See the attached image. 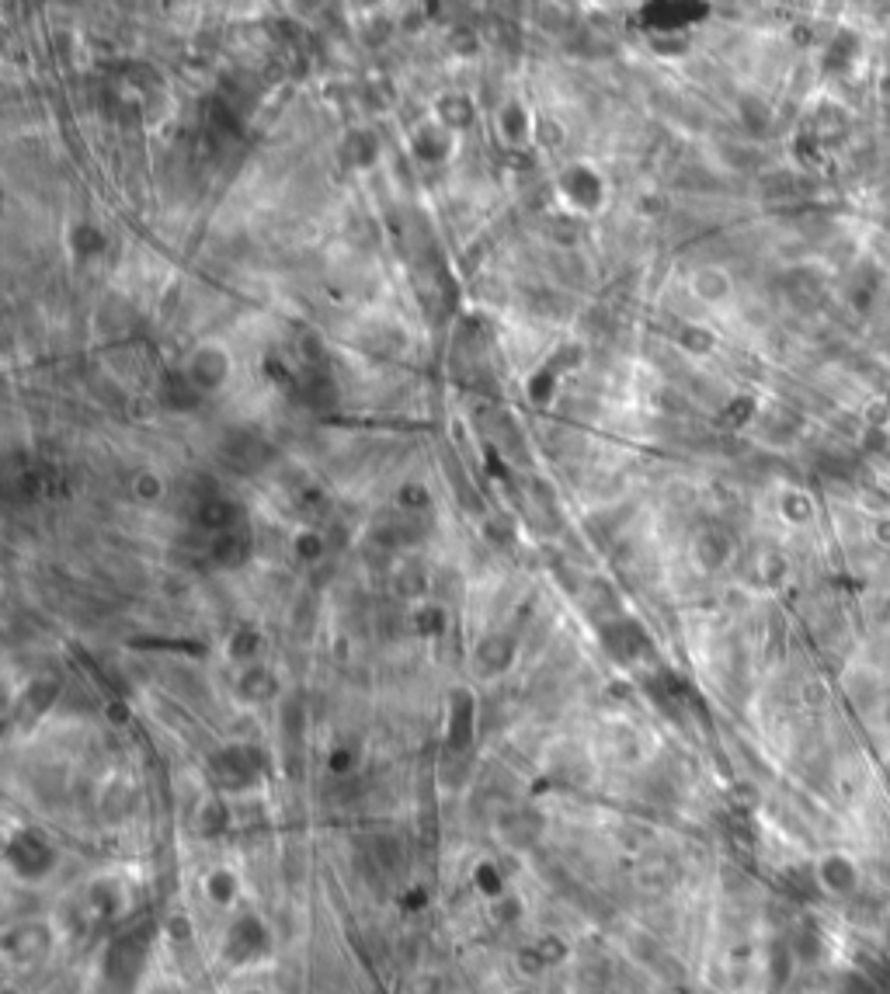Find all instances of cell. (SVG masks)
I'll return each mask as SVG.
<instances>
[{"instance_id":"277c9868","label":"cell","mask_w":890,"mask_h":994,"mask_svg":"<svg viewBox=\"0 0 890 994\" xmlns=\"http://www.w3.org/2000/svg\"><path fill=\"white\" fill-rule=\"evenodd\" d=\"M817 883H821L828 894L849 897L856 890V866H852L845 855H828L817 869Z\"/></svg>"},{"instance_id":"6da1fadb","label":"cell","mask_w":890,"mask_h":994,"mask_svg":"<svg viewBox=\"0 0 890 994\" xmlns=\"http://www.w3.org/2000/svg\"><path fill=\"white\" fill-rule=\"evenodd\" d=\"M7 862L21 876H46L56 862V852L39 835H18L7 845Z\"/></svg>"},{"instance_id":"ba28073f","label":"cell","mask_w":890,"mask_h":994,"mask_svg":"<svg viewBox=\"0 0 890 994\" xmlns=\"http://www.w3.org/2000/svg\"><path fill=\"white\" fill-rule=\"evenodd\" d=\"M480 657H484V664L487 668H501V664H508V657H512V647H508V640H487L484 647H480Z\"/></svg>"},{"instance_id":"5b68a950","label":"cell","mask_w":890,"mask_h":994,"mask_svg":"<svg viewBox=\"0 0 890 994\" xmlns=\"http://www.w3.org/2000/svg\"><path fill=\"white\" fill-rule=\"evenodd\" d=\"M140 960H143L140 935L136 932L122 935V939L112 946V953H108V974H133V970L140 967Z\"/></svg>"},{"instance_id":"9c48e42d","label":"cell","mask_w":890,"mask_h":994,"mask_svg":"<svg viewBox=\"0 0 890 994\" xmlns=\"http://www.w3.org/2000/svg\"><path fill=\"white\" fill-rule=\"evenodd\" d=\"M206 890H209V897H213L216 904H226L233 897V876L230 873H213L209 876V883H206Z\"/></svg>"},{"instance_id":"52a82bcc","label":"cell","mask_w":890,"mask_h":994,"mask_svg":"<svg viewBox=\"0 0 890 994\" xmlns=\"http://www.w3.org/2000/svg\"><path fill=\"white\" fill-rule=\"evenodd\" d=\"M473 723V710H470V703H466V696H459V703H456V710H452V744H466V734H470V727Z\"/></svg>"},{"instance_id":"7a4b0ae2","label":"cell","mask_w":890,"mask_h":994,"mask_svg":"<svg viewBox=\"0 0 890 994\" xmlns=\"http://www.w3.org/2000/svg\"><path fill=\"white\" fill-rule=\"evenodd\" d=\"M46 949H49V928L39 925V922L18 925V928H11V932L4 935V953L11 956L14 963L39 960Z\"/></svg>"},{"instance_id":"3957f363","label":"cell","mask_w":890,"mask_h":994,"mask_svg":"<svg viewBox=\"0 0 890 994\" xmlns=\"http://www.w3.org/2000/svg\"><path fill=\"white\" fill-rule=\"evenodd\" d=\"M265 942H268V935L258 918H240V922L230 928V935H226V949H230L233 960H251V956H258L261 949H265Z\"/></svg>"},{"instance_id":"8992f818","label":"cell","mask_w":890,"mask_h":994,"mask_svg":"<svg viewBox=\"0 0 890 994\" xmlns=\"http://www.w3.org/2000/svg\"><path fill=\"white\" fill-rule=\"evenodd\" d=\"M251 755L254 751H247V748H233L220 758V776L226 786H244V782H251V776H254Z\"/></svg>"}]
</instances>
